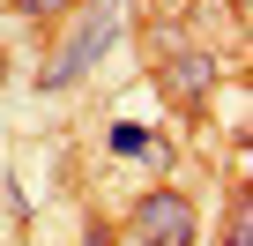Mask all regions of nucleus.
Returning <instances> with one entry per match:
<instances>
[{"label":"nucleus","instance_id":"f257e3e1","mask_svg":"<svg viewBox=\"0 0 253 246\" xmlns=\"http://www.w3.org/2000/svg\"><path fill=\"white\" fill-rule=\"evenodd\" d=\"M134 231H142V246H194L201 216H194V201L179 187H149L134 201Z\"/></svg>","mask_w":253,"mask_h":246},{"label":"nucleus","instance_id":"f03ea898","mask_svg":"<svg viewBox=\"0 0 253 246\" xmlns=\"http://www.w3.org/2000/svg\"><path fill=\"white\" fill-rule=\"evenodd\" d=\"M164 90L186 97V104H201V97L216 90V60H209V52H179V60H164Z\"/></svg>","mask_w":253,"mask_h":246},{"label":"nucleus","instance_id":"7ed1b4c3","mask_svg":"<svg viewBox=\"0 0 253 246\" xmlns=\"http://www.w3.org/2000/svg\"><path fill=\"white\" fill-rule=\"evenodd\" d=\"M223 246H253V201H246V187L231 194V216H223Z\"/></svg>","mask_w":253,"mask_h":246},{"label":"nucleus","instance_id":"20e7f679","mask_svg":"<svg viewBox=\"0 0 253 246\" xmlns=\"http://www.w3.org/2000/svg\"><path fill=\"white\" fill-rule=\"evenodd\" d=\"M8 8H23V15H60L67 0H8Z\"/></svg>","mask_w":253,"mask_h":246},{"label":"nucleus","instance_id":"39448f33","mask_svg":"<svg viewBox=\"0 0 253 246\" xmlns=\"http://www.w3.org/2000/svg\"><path fill=\"white\" fill-rule=\"evenodd\" d=\"M89 246H112V231H104V224H89Z\"/></svg>","mask_w":253,"mask_h":246}]
</instances>
